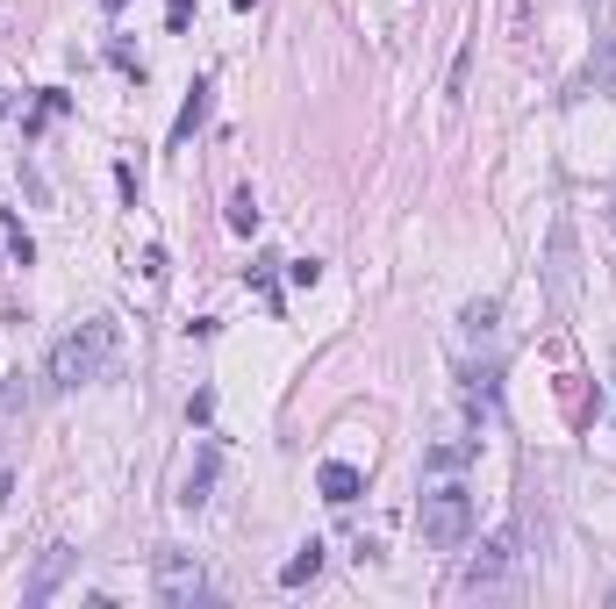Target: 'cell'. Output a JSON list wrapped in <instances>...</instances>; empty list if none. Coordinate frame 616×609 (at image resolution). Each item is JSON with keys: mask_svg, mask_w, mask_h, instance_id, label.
I'll list each match as a JSON object with an SVG mask.
<instances>
[{"mask_svg": "<svg viewBox=\"0 0 616 609\" xmlns=\"http://www.w3.org/2000/svg\"><path fill=\"white\" fill-rule=\"evenodd\" d=\"M316 574H323V545L308 538V545H301V552L287 559V567H280V588H308V581H316Z\"/></svg>", "mask_w": 616, "mask_h": 609, "instance_id": "obj_9", "label": "cell"}, {"mask_svg": "<svg viewBox=\"0 0 616 609\" xmlns=\"http://www.w3.org/2000/svg\"><path fill=\"white\" fill-rule=\"evenodd\" d=\"M552 294H574V223H552Z\"/></svg>", "mask_w": 616, "mask_h": 609, "instance_id": "obj_7", "label": "cell"}, {"mask_svg": "<svg viewBox=\"0 0 616 609\" xmlns=\"http://www.w3.org/2000/svg\"><path fill=\"white\" fill-rule=\"evenodd\" d=\"M502 574H509V545H502V538H488V545H480L466 567H459V581H466V588H495Z\"/></svg>", "mask_w": 616, "mask_h": 609, "instance_id": "obj_5", "label": "cell"}, {"mask_svg": "<svg viewBox=\"0 0 616 609\" xmlns=\"http://www.w3.org/2000/svg\"><path fill=\"white\" fill-rule=\"evenodd\" d=\"M416 531H423V545H437V552L466 545V538H473V495H466V488H430L423 509H416Z\"/></svg>", "mask_w": 616, "mask_h": 609, "instance_id": "obj_2", "label": "cell"}, {"mask_svg": "<svg viewBox=\"0 0 616 609\" xmlns=\"http://www.w3.org/2000/svg\"><path fill=\"white\" fill-rule=\"evenodd\" d=\"M151 588H158V602H201V588H208V574H201V559L194 552H180V545H165L158 552V567H151Z\"/></svg>", "mask_w": 616, "mask_h": 609, "instance_id": "obj_3", "label": "cell"}, {"mask_svg": "<svg viewBox=\"0 0 616 609\" xmlns=\"http://www.w3.org/2000/svg\"><path fill=\"white\" fill-rule=\"evenodd\" d=\"M208 108H215V86L201 79V86H194V94H187V108H180V122H172V144H187V137H194V129L208 122Z\"/></svg>", "mask_w": 616, "mask_h": 609, "instance_id": "obj_8", "label": "cell"}, {"mask_svg": "<svg viewBox=\"0 0 616 609\" xmlns=\"http://www.w3.org/2000/svg\"><path fill=\"white\" fill-rule=\"evenodd\" d=\"M230 8H258V0H230Z\"/></svg>", "mask_w": 616, "mask_h": 609, "instance_id": "obj_15", "label": "cell"}, {"mask_svg": "<svg viewBox=\"0 0 616 609\" xmlns=\"http://www.w3.org/2000/svg\"><path fill=\"white\" fill-rule=\"evenodd\" d=\"M0 237H8V251H15V266H29V258H36V244H29V230L15 223V215H8V208H0Z\"/></svg>", "mask_w": 616, "mask_h": 609, "instance_id": "obj_11", "label": "cell"}, {"mask_svg": "<svg viewBox=\"0 0 616 609\" xmlns=\"http://www.w3.org/2000/svg\"><path fill=\"white\" fill-rule=\"evenodd\" d=\"M101 8H108V15H115V8H129V0H101Z\"/></svg>", "mask_w": 616, "mask_h": 609, "instance_id": "obj_14", "label": "cell"}, {"mask_svg": "<svg viewBox=\"0 0 616 609\" xmlns=\"http://www.w3.org/2000/svg\"><path fill=\"white\" fill-rule=\"evenodd\" d=\"M115 352H122V330H115L108 316H94V323L65 330V337H58V352H51V387H86V380H108Z\"/></svg>", "mask_w": 616, "mask_h": 609, "instance_id": "obj_1", "label": "cell"}, {"mask_svg": "<svg viewBox=\"0 0 616 609\" xmlns=\"http://www.w3.org/2000/svg\"><path fill=\"white\" fill-rule=\"evenodd\" d=\"M287 280H294V287H316V280H323V266H316V258H294Z\"/></svg>", "mask_w": 616, "mask_h": 609, "instance_id": "obj_13", "label": "cell"}, {"mask_svg": "<svg viewBox=\"0 0 616 609\" xmlns=\"http://www.w3.org/2000/svg\"><path fill=\"white\" fill-rule=\"evenodd\" d=\"M72 559H79L72 545H51V552H43V559H36V574H29V602H51V588L72 574Z\"/></svg>", "mask_w": 616, "mask_h": 609, "instance_id": "obj_6", "label": "cell"}, {"mask_svg": "<svg viewBox=\"0 0 616 609\" xmlns=\"http://www.w3.org/2000/svg\"><path fill=\"white\" fill-rule=\"evenodd\" d=\"M230 230H237V237H251V230H258V201H251V187H237V194H230Z\"/></svg>", "mask_w": 616, "mask_h": 609, "instance_id": "obj_10", "label": "cell"}, {"mask_svg": "<svg viewBox=\"0 0 616 609\" xmlns=\"http://www.w3.org/2000/svg\"><path fill=\"white\" fill-rule=\"evenodd\" d=\"M609 230H616V208H609Z\"/></svg>", "mask_w": 616, "mask_h": 609, "instance_id": "obj_16", "label": "cell"}, {"mask_svg": "<svg viewBox=\"0 0 616 609\" xmlns=\"http://www.w3.org/2000/svg\"><path fill=\"white\" fill-rule=\"evenodd\" d=\"M316 495H323L330 509H351V502L366 495V473L344 466V459H323V466H316Z\"/></svg>", "mask_w": 616, "mask_h": 609, "instance_id": "obj_4", "label": "cell"}, {"mask_svg": "<svg viewBox=\"0 0 616 609\" xmlns=\"http://www.w3.org/2000/svg\"><path fill=\"white\" fill-rule=\"evenodd\" d=\"M495 330V301H473L466 309V337H488Z\"/></svg>", "mask_w": 616, "mask_h": 609, "instance_id": "obj_12", "label": "cell"}]
</instances>
